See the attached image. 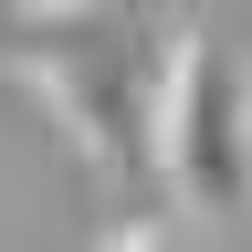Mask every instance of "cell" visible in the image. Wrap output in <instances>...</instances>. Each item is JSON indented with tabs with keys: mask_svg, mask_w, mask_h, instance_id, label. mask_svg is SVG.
I'll return each mask as SVG.
<instances>
[{
	"mask_svg": "<svg viewBox=\"0 0 252 252\" xmlns=\"http://www.w3.org/2000/svg\"><path fill=\"white\" fill-rule=\"evenodd\" d=\"M0 53L105 179H158V42H137L126 11H0Z\"/></svg>",
	"mask_w": 252,
	"mask_h": 252,
	"instance_id": "6da1fadb",
	"label": "cell"
},
{
	"mask_svg": "<svg viewBox=\"0 0 252 252\" xmlns=\"http://www.w3.org/2000/svg\"><path fill=\"white\" fill-rule=\"evenodd\" d=\"M158 179L189 210H242L252 200V63L220 32H168L158 42Z\"/></svg>",
	"mask_w": 252,
	"mask_h": 252,
	"instance_id": "7a4b0ae2",
	"label": "cell"
},
{
	"mask_svg": "<svg viewBox=\"0 0 252 252\" xmlns=\"http://www.w3.org/2000/svg\"><path fill=\"white\" fill-rule=\"evenodd\" d=\"M94 252H200V231H179V220H137V231L94 242Z\"/></svg>",
	"mask_w": 252,
	"mask_h": 252,
	"instance_id": "3957f363",
	"label": "cell"
}]
</instances>
